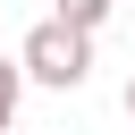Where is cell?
Wrapping results in <instances>:
<instances>
[{
	"mask_svg": "<svg viewBox=\"0 0 135 135\" xmlns=\"http://www.w3.org/2000/svg\"><path fill=\"white\" fill-rule=\"evenodd\" d=\"M110 8H118V0H59V25H68V34H84V42H93V34H101V25H110Z\"/></svg>",
	"mask_w": 135,
	"mask_h": 135,
	"instance_id": "7a4b0ae2",
	"label": "cell"
},
{
	"mask_svg": "<svg viewBox=\"0 0 135 135\" xmlns=\"http://www.w3.org/2000/svg\"><path fill=\"white\" fill-rule=\"evenodd\" d=\"M17 68H25V84H51V93H76L84 76H93V42L84 34H68L59 17H42L25 42H17Z\"/></svg>",
	"mask_w": 135,
	"mask_h": 135,
	"instance_id": "6da1fadb",
	"label": "cell"
},
{
	"mask_svg": "<svg viewBox=\"0 0 135 135\" xmlns=\"http://www.w3.org/2000/svg\"><path fill=\"white\" fill-rule=\"evenodd\" d=\"M17 101H25V68H17V59H0V135L17 127Z\"/></svg>",
	"mask_w": 135,
	"mask_h": 135,
	"instance_id": "3957f363",
	"label": "cell"
},
{
	"mask_svg": "<svg viewBox=\"0 0 135 135\" xmlns=\"http://www.w3.org/2000/svg\"><path fill=\"white\" fill-rule=\"evenodd\" d=\"M127 118H135V76H127Z\"/></svg>",
	"mask_w": 135,
	"mask_h": 135,
	"instance_id": "277c9868",
	"label": "cell"
}]
</instances>
